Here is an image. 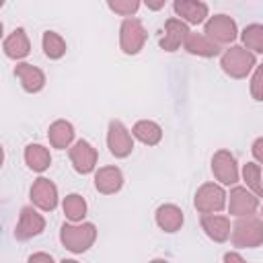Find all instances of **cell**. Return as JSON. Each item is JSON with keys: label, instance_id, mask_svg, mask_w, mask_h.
I'll list each match as a JSON object with an SVG mask.
<instances>
[{"label": "cell", "instance_id": "1", "mask_svg": "<svg viewBox=\"0 0 263 263\" xmlns=\"http://www.w3.org/2000/svg\"><path fill=\"white\" fill-rule=\"evenodd\" d=\"M97 238V226L90 222L82 224H64L60 230V240L70 253H84L92 247Z\"/></svg>", "mask_w": 263, "mask_h": 263}, {"label": "cell", "instance_id": "2", "mask_svg": "<svg viewBox=\"0 0 263 263\" xmlns=\"http://www.w3.org/2000/svg\"><path fill=\"white\" fill-rule=\"evenodd\" d=\"M263 242V218L240 216L232 226V245L238 249H255Z\"/></svg>", "mask_w": 263, "mask_h": 263}, {"label": "cell", "instance_id": "3", "mask_svg": "<svg viewBox=\"0 0 263 263\" xmlns=\"http://www.w3.org/2000/svg\"><path fill=\"white\" fill-rule=\"evenodd\" d=\"M222 70L232 78H245L255 66V53L242 45H232L222 53Z\"/></svg>", "mask_w": 263, "mask_h": 263}, {"label": "cell", "instance_id": "4", "mask_svg": "<svg viewBox=\"0 0 263 263\" xmlns=\"http://www.w3.org/2000/svg\"><path fill=\"white\" fill-rule=\"evenodd\" d=\"M146 37H148V33H146L144 25L138 18L127 16L121 23V29H119V45H121V51L123 53H127V55L138 53L144 47Z\"/></svg>", "mask_w": 263, "mask_h": 263}, {"label": "cell", "instance_id": "5", "mask_svg": "<svg viewBox=\"0 0 263 263\" xmlns=\"http://www.w3.org/2000/svg\"><path fill=\"white\" fill-rule=\"evenodd\" d=\"M212 41H216L218 45H226L232 43L238 35L236 31V23L228 16V14H214L205 21V31H203Z\"/></svg>", "mask_w": 263, "mask_h": 263}, {"label": "cell", "instance_id": "6", "mask_svg": "<svg viewBox=\"0 0 263 263\" xmlns=\"http://www.w3.org/2000/svg\"><path fill=\"white\" fill-rule=\"evenodd\" d=\"M226 193L220 185L216 183H205L197 189L195 193V210L199 214H212V212H220L226 205Z\"/></svg>", "mask_w": 263, "mask_h": 263}, {"label": "cell", "instance_id": "7", "mask_svg": "<svg viewBox=\"0 0 263 263\" xmlns=\"http://www.w3.org/2000/svg\"><path fill=\"white\" fill-rule=\"evenodd\" d=\"M107 146H109V152L115 156V158H125L132 154L134 150V140H132V134L127 132V127L113 119L109 123V132H107Z\"/></svg>", "mask_w": 263, "mask_h": 263}, {"label": "cell", "instance_id": "8", "mask_svg": "<svg viewBox=\"0 0 263 263\" xmlns=\"http://www.w3.org/2000/svg\"><path fill=\"white\" fill-rule=\"evenodd\" d=\"M45 228V218L31 205H25L21 210V216H18V222H16V228H14V236L18 240H29L37 234H41Z\"/></svg>", "mask_w": 263, "mask_h": 263}, {"label": "cell", "instance_id": "9", "mask_svg": "<svg viewBox=\"0 0 263 263\" xmlns=\"http://www.w3.org/2000/svg\"><path fill=\"white\" fill-rule=\"evenodd\" d=\"M212 173L222 185H234L238 181V166L228 150H218L212 158Z\"/></svg>", "mask_w": 263, "mask_h": 263}, {"label": "cell", "instance_id": "10", "mask_svg": "<svg viewBox=\"0 0 263 263\" xmlns=\"http://www.w3.org/2000/svg\"><path fill=\"white\" fill-rule=\"evenodd\" d=\"M230 201H228V212L236 218L240 216H251L257 212L259 208V199L253 191H249L247 187H232L230 189Z\"/></svg>", "mask_w": 263, "mask_h": 263}, {"label": "cell", "instance_id": "11", "mask_svg": "<svg viewBox=\"0 0 263 263\" xmlns=\"http://www.w3.org/2000/svg\"><path fill=\"white\" fill-rule=\"evenodd\" d=\"M97 148L86 142V140H78L72 148H70V160L74 164V168L80 173V175H86V173H92L95 166H97Z\"/></svg>", "mask_w": 263, "mask_h": 263}, {"label": "cell", "instance_id": "12", "mask_svg": "<svg viewBox=\"0 0 263 263\" xmlns=\"http://www.w3.org/2000/svg\"><path fill=\"white\" fill-rule=\"evenodd\" d=\"M31 201L43 210V212H51L55 210L58 205V187L45 179V177H39L33 185H31Z\"/></svg>", "mask_w": 263, "mask_h": 263}, {"label": "cell", "instance_id": "13", "mask_svg": "<svg viewBox=\"0 0 263 263\" xmlns=\"http://www.w3.org/2000/svg\"><path fill=\"white\" fill-rule=\"evenodd\" d=\"M189 33L191 31H189V27H187L185 21H181V18H168L164 23V35L160 39V47L164 51H175V49H179L181 43H185V39H187Z\"/></svg>", "mask_w": 263, "mask_h": 263}, {"label": "cell", "instance_id": "14", "mask_svg": "<svg viewBox=\"0 0 263 263\" xmlns=\"http://www.w3.org/2000/svg\"><path fill=\"white\" fill-rule=\"evenodd\" d=\"M14 76L21 80V84L27 92H39L45 86V74L33 64H25V62L16 64L14 66Z\"/></svg>", "mask_w": 263, "mask_h": 263}, {"label": "cell", "instance_id": "15", "mask_svg": "<svg viewBox=\"0 0 263 263\" xmlns=\"http://www.w3.org/2000/svg\"><path fill=\"white\" fill-rule=\"evenodd\" d=\"M173 8L189 25H199L208 16V4L201 0H175Z\"/></svg>", "mask_w": 263, "mask_h": 263}, {"label": "cell", "instance_id": "16", "mask_svg": "<svg viewBox=\"0 0 263 263\" xmlns=\"http://www.w3.org/2000/svg\"><path fill=\"white\" fill-rule=\"evenodd\" d=\"M121 185H123V175L117 166H103L95 173V187L105 195L117 193Z\"/></svg>", "mask_w": 263, "mask_h": 263}, {"label": "cell", "instance_id": "17", "mask_svg": "<svg viewBox=\"0 0 263 263\" xmlns=\"http://www.w3.org/2000/svg\"><path fill=\"white\" fill-rule=\"evenodd\" d=\"M201 228L216 242H224L230 238V220L226 216H216L214 212L203 214L201 216Z\"/></svg>", "mask_w": 263, "mask_h": 263}, {"label": "cell", "instance_id": "18", "mask_svg": "<svg viewBox=\"0 0 263 263\" xmlns=\"http://www.w3.org/2000/svg\"><path fill=\"white\" fill-rule=\"evenodd\" d=\"M183 45L189 53L201 55V58H214L220 53V45L216 41H212L205 33H189Z\"/></svg>", "mask_w": 263, "mask_h": 263}, {"label": "cell", "instance_id": "19", "mask_svg": "<svg viewBox=\"0 0 263 263\" xmlns=\"http://www.w3.org/2000/svg\"><path fill=\"white\" fill-rule=\"evenodd\" d=\"M4 53L6 58H12V60H23L29 55L31 51V43H29V37L25 33V29H14L6 39H4Z\"/></svg>", "mask_w": 263, "mask_h": 263}, {"label": "cell", "instance_id": "20", "mask_svg": "<svg viewBox=\"0 0 263 263\" xmlns=\"http://www.w3.org/2000/svg\"><path fill=\"white\" fill-rule=\"evenodd\" d=\"M156 224L164 232H177L183 226V212L173 203H164L156 210Z\"/></svg>", "mask_w": 263, "mask_h": 263}, {"label": "cell", "instance_id": "21", "mask_svg": "<svg viewBox=\"0 0 263 263\" xmlns=\"http://www.w3.org/2000/svg\"><path fill=\"white\" fill-rule=\"evenodd\" d=\"M47 138H49V144H51L53 148L64 150V148H68V146L72 144V140H74V127H72V123L66 121V119H58V121H53V123L49 125Z\"/></svg>", "mask_w": 263, "mask_h": 263}, {"label": "cell", "instance_id": "22", "mask_svg": "<svg viewBox=\"0 0 263 263\" xmlns=\"http://www.w3.org/2000/svg\"><path fill=\"white\" fill-rule=\"evenodd\" d=\"M25 162L31 171L35 173H43L45 168H49L51 164V156H49V150L41 144H29L25 148Z\"/></svg>", "mask_w": 263, "mask_h": 263}, {"label": "cell", "instance_id": "23", "mask_svg": "<svg viewBox=\"0 0 263 263\" xmlns=\"http://www.w3.org/2000/svg\"><path fill=\"white\" fill-rule=\"evenodd\" d=\"M132 136L138 138V140H140L142 144H146V146H154V144L160 142L162 129H160L158 123H154V121H150V119H142V121H138V123L132 127Z\"/></svg>", "mask_w": 263, "mask_h": 263}, {"label": "cell", "instance_id": "24", "mask_svg": "<svg viewBox=\"0 0 263 263\" xmlns=\"http://www.w3.org/2000/svg\"><path fill=\"white\" fill-rule=\"evenodd\" d=\"M62 208H64V214H66V218H68L70 222H82V218L86 216V201H84V197L78 195V193L66 195Z\"/></svg>", "mask_w": 263, "mask_h": 263}, {"label": "cell", "instance_id": "25", "mask_svg": "<svg viewBox=\"0 0 263 263\" xmlns=\"http://www.w3.org/2000/svg\"><path fill=\"white\" fill-rule=\"evenodd\" d=\"M41 43H43V53L49 60H60L66 53V41L55 31H45Z\"/></svg>", "mask_w": 263, "mask_h": 263}, {"label": "cell", "instance_id": "26", "mask_svg": "<svg viewBox=\"0 0 263 263\" xmlns=\"http://www.w3.org/2000/svg\"><path fill=\"white\" fill-rule=\"evenodd\" d=\"M242 179L247 181V187H249L257 197H263L261 164H257V162H247V164L242 166Z\"/></svg>", "mask_w": 263, "mask_h": 263}, {"label": "cell", "instance_id": "27", "mask_svg": "<svg viewBox=\"0 0 263 263\" xmlns=\"http://www.w3.org/2000/svg\"><path fill=\"white\" fill-rule=\"evenodd\" d=\"M242 43L247 49H253L257 53H263V25H249L245 27L242 35H240Z\"/></svg>", "mask_w": 263, "mask_h": 263}, {"label": "cell", "instance_id": "28", "mask_svg": "<svg viewBox=\"0 0 263 263\" xmlns=\"http://www.w3.org/2000/svg\"><path fill=\"white\" fill-rule=\"evenodd\" d=\"M109 8L115 12V14H121V16H132L138 12V6H140V0H107Z\"/></svg>", "mask_w": 263, "mask_h": 263}, {"label": "cell", "instance_id": "29", "mask_svg": "<svg viewBox=\"0 0 263 263\" xmlns=\"http://www.w3.org/2000/svg\"><path fill=\"white\" fill-rule=\"evenodd\" d=\"M251 95L257 101H263V64L257 66L253 78H251Z\"/></svg>", "mask_w": 263, "mask_h": 263}, {"label": "cell", "instance_id": "30", "mask_svg": "<svg viewBox=\"0 0 263 263\" xmlns=\"http://www.w3.org/2000/svg\"><path fill=\"white\" fill-rule=\"evenodd\" d=\"M253 156H255V160L263 166V138H257V140L253 142Z\"/></svg>", "mask_w": 263, "mask_h": 263}, {"label": "cell", "instance_id": "31", "mask_svg": "<svg viewBox=\"0 0 263 263\" xmlns=\"http://www.w3.org/2000/svg\"><path fill=\"white\" fill-rule=\"evenodd\" d=\"M39 261H45V263H53V257L47 255V253H35L29 257V263H39Z\"/></svg>", "mask_w": 263, "mask_h": 263}, {"label": "cell", "instance_id": "32", "mask_svg": "<svg viewBox=\"0 0 263 263\" xmlns=\"http://www.w3.org/2000/svg\"><path fill=\"white\" fill-rule=\"evenodd\" d=\"M144 4L150 8V10H160L164 6V0H144Z\"/></svg>", "mask_w": 263, "mask_h": 263}, {"label": "cell", "instance_id": "33", "mask_svg": "<svg viewBox=\"0 0 263 263\" xmlns=\"http://www.w3.org/2000/svg\"><path fill=\"white\" fill-rule=\"evenodd\" d=\"M224 261H242V257L236 255V253H226L224 255Z\"/></svg>", "mask_w": 263, "mask_h": 263}, {"label": "cell", "instance_id": "34", "mask_svg": "<svg viewBox=\"0 0 263 263\" xmlns=\"http://www.w3.org/2000/svg\"><path fill=\"white\" fill-rule=\"evenodd\" d=\"M261 218H263V208H261Z\"/></svg>", "mask_w": 263, "mask_h": 263}]
</instances>
